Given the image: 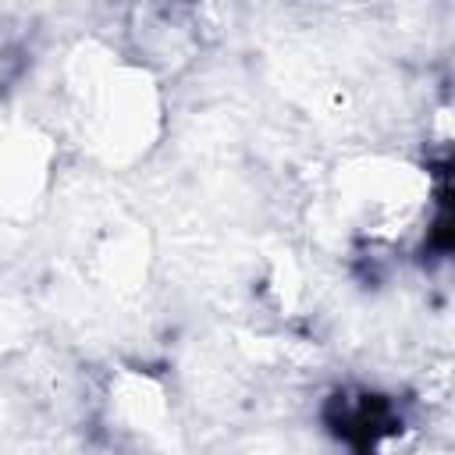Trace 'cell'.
<instances>
[{
    "label": "cell",
    "instance_id": "obj_1",
    "mask_svg": "<svg viewBox=\"0 0 455 455\" xmlns=\"http://www.w3.org/2000/svg\"><path fill=\"white\" fill-rule=\"evenodd\" d=\"M348 203L359 210V217L377 228L387 220H409L419 203L427 199L430 181L419 167L402 160H366L359 167H348L345 178Z\"/></svg>",
    "mask_w": 455,
    "mask_h": 455
}]
</instances>
